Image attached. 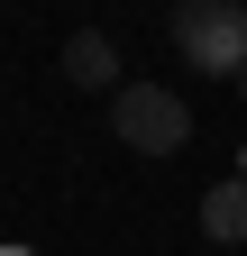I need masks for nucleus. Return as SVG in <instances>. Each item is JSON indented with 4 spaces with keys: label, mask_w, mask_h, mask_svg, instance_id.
<instances>
[{
    "label": "nucleus",
    "mask_w": 247,
    "mask_h": 256,
    "mask_svg": "<svg viewBox=\"0 0 247 256\" xmlns=\"http://www.w3.org/2000/svg\"><path fill=\"white\" fill-rule=\"evenodd\" d=\"M0 256H28V247H0Z\"/></svg>",
    "instance_id": "obj_6"
},
{
    "label": "nucleus",
    "mask_w": 247,
    "mask_h": 256,
    "mask_svg": "<svg viewBox=\"0 0 247 256\" xmlns=\"http://www.w3.org/2000/svg\"><path fill=\"white\" fill-rule=\"evenodd\" d=\"M64 82H74V92H119V46L101 37V28L64 37Z\"/></svg>",
    "instance_id": "obj_4"
},
{
    "label": "nucleus",
    "mask_w": 247,
    "mask_h": 256,
    "mask_svg": "<svg viewBox=\"0 0 247 256\" xmlns=\"http://www.w3.org/2000/svg\"><path fill=\"white\" fill-rule=\"evenodd\" d=\"M110 128H119V146H138V156H183L192 146V101L165 82H119L110 92Z\"/></svg>",
    "instance_id": "obj_2"
},
{
    "label": "nucleus",
    "mask_w": 247,
    "mask_h": 256,
    "mask_svg": "<svg viewBox=\"0 0 247 256\" xmlns=\"http://www.w3.org/2000/svg\"><path fill=\"white\" fill-rule=\"evenodd\" d=\"M238 101H247V64H238Z\"/></svg>",
    "instance_id": "obj_5"
},
{
    "label": "nucleus",
    "mask_w": 247,
    "mask_h": 256,
    "mask_svg": "<svg viewBox=\"0 0 247 256\" xmlns=\"http://www.w3.org/2000/svg\"><path fill=\"white\" fill-rule=\"evenodd\" d=\"M165 37H174V55L192 64V74L238 82V64H247V0H174Z\"/></svg>",
    "instance_id": "obj_1"
},
{
    "label": "nucleus",
    "mask_w": 247,
    "mask_h": 256,
    "mask_svg": "<svg viewBox=\"0 0 247 256\" xmlns=\"http://www.w3.org/2000/svg\"><path fill=\"white\" fill-rule=\"evenodd\" d=\"M202 238L210 247H247V165L202 192Z\"/></svg>",
    "instance_id": "obj_3"
}]
</instances>
